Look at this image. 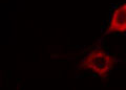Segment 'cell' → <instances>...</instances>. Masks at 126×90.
Returning <instances> with one entry per match:
<instances>
[{
    "instance_id": "cell-1",
    "label": "cell",
    "mask_w": 126,
    "mask_h": 90,
    "mask_svg": "<svg viewBox=\"0 0 126 90\" xmlns=\"http://www.w3.org/2000/svg\"><path fill=\"white\" fill-rule=\"evenodd\" d=\"M82 67L97 76H104L113 67V59L105 50L94 49L82 60Z\"/></svg>"
},
{
    "instance_id": "cell-2",
    "label": "cell",
    "mask_w": 126,
    "mask_h": 90,
    "mask_svg": "<svg viewBox=\"0 0 126 90\" xmlns=\"http://www.w3.org/2000/svg\"><path fill=\"white\" fill-rule=\"evenodd\" d=\"M107 33H126V0L110 11Z\"/></svg>"
}]
</instances>
